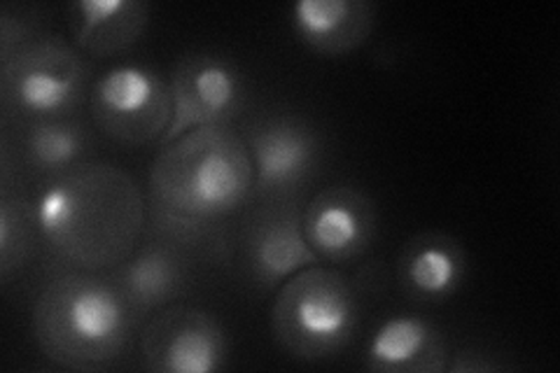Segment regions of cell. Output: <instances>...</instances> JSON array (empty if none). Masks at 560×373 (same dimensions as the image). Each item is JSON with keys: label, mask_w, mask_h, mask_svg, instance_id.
<instances>
[{"label": "cell", "mask_w": 560, "mask_h": 373, "mask_svg": "<svg viewBox=\"0 0 560 373\" xmlns=\"http://www.w3.org/2000/svg\"><path fill=\"white\" fill-rule=\"evenodd\" d=\"M66 12L73 43L96 59L129 49L150 22V8L140 0H78Z\"/></svg>", "instance_id": "14"}, {"label": "cell", "mask_w": 560, "mask_h": 373, "mask_svg": "<svg viewBox=\"0 0 560 373\" xmlns=\"http://www.w3.org/2000/svg\"><path fill=\"white\" fill-rule=\"evenodd\" d=\"M490 358H493V354H488L483 350L467 348V350H460L458 354H455V360L446 369L453 371V373H465V371L467 373H481V371H498V369L504 366V364L490 360Z\"/></svg>", "instance_id": "18"}, {"label": "cell", "mask_w": 560, "mask_h": 373, "mask_svg": "<svg viewBox=\"0 0 560 373\" xmlns=\"http://www.w3.org/2000/svg\"><path fill=\"white\" fill-rule=\"evenodd\" d=\"M278 346L302 362L337 358L360 329L355 285L335 269L308 266L283 282L271 311Z\"/></svg>", "instance_id": "3"}, {"label": "cell", "mask_w": 560, "mask_h": 373, "mask_svg": "<svg viewBox=\"0 0 560 373\" xmlns=\"http://www.w3.org/2000/svg\"><path fill=\"white\" fill-rule=\"evenodd\" d=\"M304 234L320 259L348 264L370 250L378 215L374 201L358 187L331 185L315 194L302 212Z\"/></svg>", "instance_id": "9"}, {"label": "cell", "mask_w": 560, "mask_h": 373, "mask_svg": "<svg viewBox=\"0 0 560 373\" xmlns=\"http://www.w3.org/2000/svg\"><path fill=\"white\" fill-rule=\"evenodd\" d=\"M245 145L253 162V194L269 201L294 197L320 166V136L294 115L253 121Z\"/></svg>", "instance_id": "7"}, {"label": "cell", "mask_w": 560, "mask_h": 373, "mask_svg": "<svg viewBox=\"0 0 560 373\" xmlns=\"http://www.w3.org/2000/svg\"><path fill=\"white\" fill-rule=\"evenodd\" d=\"M168 89L173 117L162 145L195 129L230 127L245 103V84L238 68L230 59L208 51L185 55L173 68Z\"/></svg>", "instance_id": "6"}, {"label": "cell", "mask_w": 560, "mask_h": 373, "mask_svg": "<svg viewBox=\"0 0 560 373\" xmlns=\"http://www.w3.org/2000/svg\"><path fill=\"white\" fill-rule=\"evenodd\" d=\"M143 366L156 373H215L226 364V334L199 308H168L145 329Z\"/></svg>", "instance_id": "8"}, {"label": "cell", "mask_w": 560, "mask_h": 373, "mask_svg": "<svg viewBox=\"0 0 560 373\" xmlns=\"http://www.w3.org/2000/svg\"><path fill=\"white\" fill-rule=\"evenodd\" d=\"M150 189L152 206L218 224L253 194L248 145L230 127L189 131L156 156Z\"/></svg>", "instance_id": "2"}, {"label": "cell", "mask_w": 560, "mask_h": 373, "mask_svg": "<svg viewBox=\"0 0 560 373\" xmlns=\"http://www.w3.org/2000/svg\"><path fill=\"white\" fill-rule=\"evenodd\" d=\"M243 259L250 280L261 290L280 288L294 273L320 264L306 241L302 212L290 203L255 212L243 234Z\"/></svg>", "instance_id": "10"}, {"label": "cell", "mask_w": 560, "mask_h": 373, "mask_svg": "<svg viewBox=\"0 0 560 373\" xmlns=\"http://www.w3.org/2000/svg\"><path fill=\"white\" fill-rule=\"evenodd\" d=\"M187 282L185 257L171 243H152L133 255L117 276V288L127 296L133 313L166 306Z\"/></svg>", "instance_id": "15"}, {"label": "cell", "mask_w": 560, "mask_h": 373, "mask_svg": "<svg viewBox=\"0 0 560 373\" xmlns=\"http://www.w3.org/2000/svg\"><path fill=\"white\" fill-rule=\"evenodd\" d=\"M469 271L465 245L444 231H425L407 241L399 253L397 282L420 304H442L463 288Z\"/></svg>", "instance_id": "11"}, {"label": "cell", "mask_w": 560, "mask_h": 373, "mask_svg": "<svg viewBox=\"0 0 560 373\" xmlns=\"http://www.w3.org/2000/svg\"><path fill=\"white\" fill-rule=\"evenodd\" d=\"M35 222L33 206L24 203L22 199L3 197L0 206V273L10 278L14 269H22L28 255L33 253Z\"/></svg>", "instance_id": "17"}, {"label": "cell", "mask_w": 560, "mask_h": 373, "mask_svg": "<svg viewBox=\"0 0 560 373\" xmlns=\"http://www.w3.org/2000/svg\"><path fill=\"white\" fill-rule=\"evenodd\" d=\"M86 152V131L80 121L40 119L31 121L24 138V156L33 171L59 175L75 166Z\"/></svg>", "instance_id": "16"}, {"label": "cell", "mask_w": 560, "mask_h": 373, "mask_svg": "<svg viewBox=\"0 0 560 373\" xmlns=\"http://www.w3.org/2000/svg\"><path fill=\"white\" fill-rule=\"evenodd\" d=\"M94 121L103 133L129 145L164 138L173 98L168 82L143 63H117L94 82Z\"/></svg>", "instance_id": "5"}, {"label": "cell", "mask_w": 560, "mask_h": 373, "mask_svg": "<svg viewBox=\"0 0 560 373\" xmlns=\"http://www.w3.org/2000/svg\"><path fill=\"white\" fill-rule=\"evenodd\" d=\"M133 308L117 282L90 273L51 278L33 308L35 341L51 362L101 369L127 348Z\"/></svg>", "instance_id": "1"}, {"label": "cell", "mask_w": 560, "mask_h": 373, "mask_svg": "<svg viewBox=\"0 0 560 373\" xmlns=\"http://www.w3.org/2000/svg\"><path fill=\"white\" fill-rule=\"evenodd\" d=\"M376 5L370 0H296L290 24L296 40L320 57H346L374 31Z\"/></svg>", "instance_id": "12"}, {"label": "cell", "mask_w": 560, "mask_h": 373, "mask_svg": "<svg viewBox=\"0 0 560 373\" xmlns=\"http://www.w3.org/2000/svg\"><path fill=\"white\" fill-rule=\"evenodd\" d=\"M86 86V61L59 35L38 33L0 59V94L5 110L31 121L68 117L82 105Z\"/></svg>", "instance_id": "4"}, {"label": "cell", "mask_w": 560, "mask_h": 373, "mask_svg": "<svg viewBox=\"0 0 560 373\" xmlns=\"http://www.w3.org/2000/svg\"><path fill=\"white\" fill-rule=\"evenodd\" d=\"M364 364L378 373H442L448 366V346L428 319L395 315L374 329Z\"/></svg>", "instance_id": "13"}]
</instances>
